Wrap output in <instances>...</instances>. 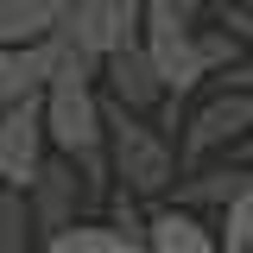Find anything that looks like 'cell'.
<instances>
[{
	"instance_id": "5b68a950",
	"label": "cell",
	"mask_w": 253,
	"mask_h": 253,
	"mask_svg": "<svg viewBox=\"0 0 253 253\" xmlns=\"http://www.w3.org/2000/svg\"><path fill=\"white\" fill-rule=\"evenodd\" d=\"M44 152H51V139H44V108H38V95L6 101V108H0V190H26L32 177H38Z\"/></svg>"
},
{
	"instance_id": "2e32d148",
	"label": "cell",
	"mask_w": 253,
	"mask_h": 253,
	"mask_svg": "<svg viewBox=\"0 0 253 253\" xmlns=\"http://www.w3.org/2000/svg\"><path fill=\"white\" fill-rule=\"evenodd\" d=\"M171 6H184L190 19H203V13H209V6H215V0H171Z\"/></svg>"
},
{
	"instance_id": "ba28073f",
	"label": "cell",
	"mask_w": 253,
	"mask_h": 253,
	"mask_svg": "<svg viewBox=\"0 0 253 253\" xmlns=\"http://www.w3.org/2000/svg\"><path fill=\"white\" fill-rule=\"evenodd\" d=\"M253 171H241V165H228V158H209V165H196V171H184L177 184H171V196L165 203H184V209H196V215H209V209H228V196L247 184Z\"/></svg>"
},
{
	"instance_id": "6da1fadb",
	"label": "cell",
	"mask_w": 253,
	"mask_h": 253,
	"mask_svg": "<svg viewBox=\"0 0 253 253\" xmlns=\"http://www.w3.org/2000/svg\"><path fill=\"white\" fill-rule=\"evenodd\" d=\"M101 158L108 177L139 203H165L177 184V146L152 126V114H133L108 95H101Z\"/></svg>"
},
{
	"instance_id": "5bb4252c",
	"label": "cell",
	"mask_w": 253,
	"mask_h": 253,
	"mask_svg": "<svg viewBox=\"0 0 253 253\" xmlns=\"http://www.w3.org/2000/svg\"><path fill=\"white\" fill-rule=\"evenodd\" d=\"M209 13H215V26L228 32L241 51H253V0H215Z\"/></svg>"
},
{
	"instance_id": "4fadbf2b",
	"label": "cell",
	"mask_w": 253,
	"mask_h": 253,
	"mask_svg": "<svg viewBox=\"0 0 253 253\" xmlns=\"http://www.w3.org/2000/svg\"><path fill=\"white\" fill-rule=\"evenodd\" d=\"M0 253H38L32 221H26V196H19V190H0Z\"/></svg>"
},
{
	"instance_id": "7c38bea8",
	"label": "cell",
	"mask_w": 253,
	"mask_h": 253,
	"mask_svg": "<svg viewBox=\"0 0 253 253\" xmlns=\"http://www.w3.org/2000/svg\"><path fill=\"white\" fill-rule=\"evenodd\" d=\"M215 247L221 253H253V177L228 196V209L215 221Z\"/></svg>"
},
{
	"instance_id": "3957f363",
	"label": "cell",
	"mask_w": 253,
	"mask_h": 253,
	"mask_svg": "<svg viewBox=\"0 0 253 253\" xmlns=\"http://www.w3.org/2000/svg\"><path fill=\"white\" fill-rule=\"evenodd\" d=\"M38 108H44V139L63 158H95L101 152V89L95 83H44Z\"/></svg>"
},
{
	"instance_id": "8fae6325",
	"label": "cell",
	"mask_w": 253,
	"mask_h": 253,
	"mask_svg": "<svg viewBox=\"0 0 253 253\" xmlns=\"http://www.w3.org/2000/svg\"><path fill=\"white\" fill-rule=\"evenodd\" d=\"M57 6L51 0H0V44H38L51 38Z\"/></svg>"
},
{
	"instance_id": "30bf717a",
	"label": "cell",
	"mask_w": 253,
	"mask_h": 253,
	"mask_svg": "<svg viewBox=\"0 0 253 253\" xmlns=\"http://www.w3.org/2000/svg\"><path fill=\"white\" fill-rule=\"evenodd\" d=\"M44 76H51V38H38V44H0V108L38 95Z\"/></svg>"
},
{
	"instance_id": "277c9868",
	"label": "cell",
	"mask_w": 253,
	"mask_h": 253,
	"mask_svg": "<svg viewBox=\"0 0 253 253\" xmlns=\"http://www.w3.org/2000/svg\"><path fill=\"white\" fill-rule=\"evenodd\" d=\"M26 221H32V234L44 241V234H57V228H70V221L83 215V203H89V184H83V171L70 165V158H44L38 165V177H32L26 190Z\"/></svg>"
},
{
	"instance_id": "7a4b0ae2",
	"label": "cell",
	"mask_w": 253,
	"mask_h": 253,
	"mask_svg": "<svg viewBox=\"0 0 253 253\" xmlns=\"http://www.w3.org/2000/svg\"><path fill=\"white\" fill-rule=\"evenodd\" d=\"M253 133V101L234 89H215L209 101H196L177 126V177L196 171V165H209V158H228V146Z\"/></svg>"
},
{
	"instance_id": "52a82bcc",
	"label": "cell",
	"mask_w": 253,
	"mask_h": 253,
	"mask_svg": "<svg viewBox=\"0 0 253 253\" xmlns=\"http://www.w3.org/2000/svg\"><path fill=\"white\" fill-rule=\"evenodd\" d=\"M146 253H221L215 247V221L184 209V203H158L146 215Z\"/></svg>"
},
{
	"instance_id": "9c48e42d",
	"label": "cell",
	"mask_w": 253,
	"mask_h": 253,
	"mask_svg": "<svg viewBox=\"0 0 253 253\" xmlns=\"http://www.w3.org/2000/svg\"><path fill=\"white\" fill-rule=\"evenodd\" d=\"M38 253H146V234H133V228H121V221H89V215H76L70 228L44 234Z\"/></svg>"
},
{
	"instance_id": "9a60e30c",
	"label": "cell",
	"mask_w": 253,
	"mask_h": 253,
	"mask_svg": "<svg viewBox=\"0 0 253 253\" xmlns=\"http://www.w3.org/2000/svg\"><path fill=\"white\" fill-rule=\"evenodd\" d=\"M215 83H221V89H234V95H247V101H253V51H241V57L228 63V70H221Z\"/></svg>"
},
{
	"instance_id": "8992f818",
	"label": "cell",
	"mask_w": 253,
	"mask_h": 253,
	"mask_svg": "<svg viewBox=\"0 0 253 253\" xmlns=\"http://www.w3.org/2000/svg\"><path fill=\"white\" fill-rule=\"evenodd\" d=\"M95 83H108V101H121V108H133V114H152L158 101H165V76H158V63L146 57V44L139 38H126V44H114L108 57H101V76Z\"/></svg>"
}]
</instances>
